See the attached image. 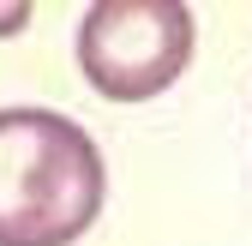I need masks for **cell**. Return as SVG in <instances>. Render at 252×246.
Returning a JSON list of instances; mask_svg holds the SVG:
<instances>
[{
    "label": "cell",
    "mask_w": 252,
    "mask_h": 246,
    "mask_svg": "<svg viewBox=\"0 0 252 246\" xmlns=\"http://www.w3.org/2000/svg\"><path fill=\"white\" fill-rule=\"evenodd\" d=\"M198 24L186 0H96L78 18V72L108 102H150L192 66Z\"/></svg>",
    "instance_id": "2"
},
{
    "label": "cell",
    "mask_w": 252,
    "mask_h": 246,
    "mask_svg": "<svg viewBox=\"0 0 252 246\" xmlns=\"http://www.w3.org/2000/svg\"><path fill=\"white\" fill-rule=\"evenodd\" d=\"M108 168L78 120L0 108V246H72L102 216Z\"/></svg>",
    "instance_id": "1"
},
{
    "label": "cell",
    "mask_w": 252,
    "mask_h": 246,
    "mask_svg": "<svg viewBox=\"0 0 252 246\" xmlns=\"http://www.w3.org/2000/svg\"><path fill=\"white\" fill-rule=\"evenodd\" d=\"M30 12H36L30 0H12V6H0V36H18V30L30 24Z\"/></svg>",
    "instance_id": "3"
}]
</instances>
